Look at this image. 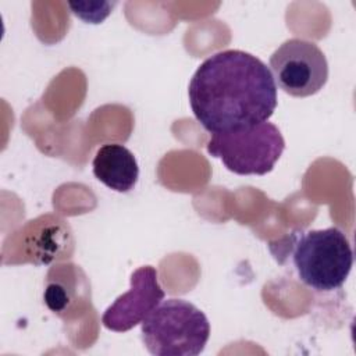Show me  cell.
Returning a JSON list of instances; mask_svg holds the SVG:
<instances>
[{
    "label": "cell",
    "instance_id": "6da1fadb",
    "mask_svg": "<svg viewBox=\"0 0 356 356\" xmlns=\"http://www.w3.org/2000/svg\"><path fill=\"white\" fill-rule=\"evenodd\" d=\"M192 113L211 132H229L267 121L277 107V85L256 56L236 49L207 57L188 88Z\"/></svg>",
    "mask_w": 356,
    "mask_h": 356
},
{
    "label": "cell",
    "instance_id": "8992f818",
    "mask_svg": "<svg viewBox=\"0 0 356 356\" xmlns=\"http://www.w3.org/2000/svg\"><path fill=\"white\" fill-rule=\"evenodd\" d=\"M164 299L157 270L142 266L131 275L129 289L120 295L103 313V325L115 332H125L142 323Z\"/></svg>",
    "mask_w": 356,
    "mask_h": 356
},
{
    "label": "cell",
    "instance_id": "5b68a950",
    "mask_svg": "<svg viewBox=\"0 0 356 356\" xmlns=\"http://www.w3.org/2000/svg\"><path fill=\"white\" fill-rule=\"evenodd\" d=\"M275 85L295 97L317 93L328 79V63L321 49L309 40H285L270 57Z\"/></svg>",
    "mask_w": 356,
    "mask_h": 356
},
{
    "label": "cell",
    "instance_id": "ba28073f",
    "mask_svg": "<svg viewBox=\"0 0 356 356\" xmlns=\"http://www.w3.org/2000/svg\"><path fill=\"white\" fill-rule=\"evenodd\" d=\"M83 285H88V281L79 267L74 264L56 266L47 274L43 295L44 303L51 312L64 314L70 312L78 295H88L89 289L78 291V288Z\"/></svg>",
    "mask_w": 356,
    "mask_h": 356
},
{
    "label": "cell",
    "instance_id": "52a82bcc",
    "mask_svg": "<svg viewBox=\"0 0 356 356\" xmlns=\"http://www.w3.org/2000/svg\"><path fill=\"white\" fill-rule=\"evenodd\" d=\"M95 177L115 192H129L138 182L139 167L134 153L120 143L100 146L92 161Z\"/></svg>",
    "mask_w": 356,
    "mask_h": 356
},
{
    "label": "cell",
    "instance_id": "277c9868",
    "mask_svg": "<svg viewBox=\"0 0 356 356\" xmlns=\"http://www.w3.org/2000/svg\"><path fill=\"white\" fill-rule=\"evenodd\" d=\"M207 153L238 175H266L280 160L285 140L277 125L264 121L249 128L211 134Z\"/></svg>",
    "mask_w": 356,
    "mask_h": 356
},
{
    "label": "cell",
    "instance_id": "3957f363",
    "mask_svg": "<svg viewBox=\"0 0 356 356\" xmlns=\"http://www.w3.org/2000/svg\"><path fill=\"white\" fill-rule=\"evenodd\" d=\"M291 239L292 261L305 285L330 292L345 284L353 266V250L339 228L296 232Z\"/></svg>",
    "mask_w": 356,
    "mask_h": 356
},
{
    "label": "cell",
    "instance_id": "9c48e42d",
    "mask_svg": "<svg viewBox=\"0 0 356 356\" xmlns=\"http://www.w3.org/2000/svg\"><path fill=\"white\" fill-rule=\"evenodd\" d=\"M115 1H70L71 13L79 19L90 24H100L110 14Z\"/></svg>",
    "mask_w": 356,
    "mask_h": 356
},
{
    "label": "cell",
    "instance_id": "7a4b0ae2",
    "mask_svg": "<svg viewBox=\"0 0 356 356\" xmlns=\"http://www.w3.org/2000/svg\"><path fill=\"white\" fill-rule=\"evenodd\" d=\"M140 324L142 341L154 356H196L210 337L206 314L184 299L161 300Z\"/></svg>",
    "mask_w": 356,
    "mask_h": 356
}]
</instances>
